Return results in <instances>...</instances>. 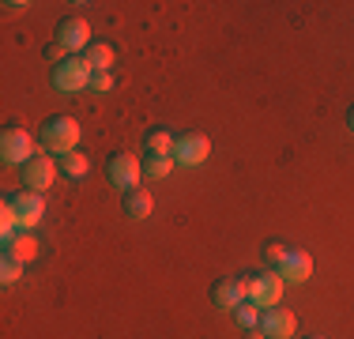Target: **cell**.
I'll return each mask as SVG.
<instances>
[{"instance_id":"cell-8","label":"cell","mask_w":354,"mask_h":339,"mask_svg":"<svg viewBox=\"0 0 354 339\" xmlns=\"http://www.w3.org/2000/svg\"><path fill=\"white\" fill-rule=\"evenodd\" d=\"M12 208H15V215H19V230H35L41 223V215H46V200H41V192H35V189L15 192Z\"/></svg>"},{"instance_id":"cell-5","label":"cell","mask_w":354,"mask_h":339,"mask_svg":"<svg viewBox=\"0 0 354 339\" xmlns=\"http://www.w3.org/2000/svg\"><path fill=\"white\" fill-rule=\"evenodd\" d=\"M106 177L113 181V189H124V192L140 189V177H143L140 158L129 155V151H117V155H109V158H106Z\"/></svg>"},{"instance_id":"cell-16","label":"cell","mask_w":354,"mask_h":339,"mask_svg":"<svg viewBox=\"0 0 354 339\" xmlns=\"http://www.w3.org/2000/svg\"><path fill=\"white\" fill-rule=\"evenodd\" d=\"M140 170H143V177H147V181H162V177L174 170V158L170 155H143L140 158Z\"/></svg>"},{"instance_id":"cell-13","label":"cell","mask_w":354,"mask_h":339,"mask_svg":"<svg viewBox=\"0 0 354 339\" xmlns=\"http://www.w3.org/2000/svg\"><path fill=\"white\" fill-rule=\"evenodd\" d=\"M38 253H41V245H38V237L30 234V230H19V234L12 237V241L4 245V257H15L19 264H30Z\"/></svg>"},{"instance_id":"cell-12","label":"cell","mask_w":354,"mask_h":339,"mask_svg":"<svg viewBox=\"0 0 354 339\" xmlns=\"http://www.w3.org/2000/svg\"><path fill=\"white\" fill-rule=\"evenodd\" d=\"M275 271L283 275V283H306V279L313 275V257H309L306 249H290V257H286Z\"/></svg>"},{"instance_id":"cell-18","label":"cell","mask_w":354,"mask_h":339,"mask_svg":"<svg viewBox=\"0 0 354 339\" xmlns=\"http://www.w3.org/2000/svg\"><path fill=\"white\" fill-rule=\"evenodd\" d=\"M87 155H80V151H72V155H61V174L64 177H72V181H80V177H87Z\"/></svg>"},{"instance_id":"cell-10","label":"cell","mask_w":354,"mask_h":339,"mask_svg":"<svg viewBox=\"0 0 354 339\" xmlns=\"http://www.w3.org/2000/svg\"><path fill=\"white\" fill-rule=\"evenodd\" d=\"M53 177H57V166H53V158H49V155H35L27 166H23V185L35 189V192L53 189Z\"/></svg>"},{"instance_id":"cell-1","label":"cell","mask_w":354,"mask_h":339,"mask_svg":"<svg viewBox=\"0 0 354 339\" xmlns=\"http://www.w3.org/2000/svg\"><path fill=\"white\" fill-rule=\"evenodd\" d=\"M38 143L49 151V155H72L75 143H80V121L75 117H49L38 129Z\"/></svg>"},{"instance_id":"cell-15","label":"cell","mask_w":354,"mask_h":339,"mask_svg":"<svg viewBox=\"0 0 354 339\" xmlns=\"http://www.w3.org/2000/svg\"><path fill=\"white\" fill-rule=\"evenodd\" d=\"M83 61L95 68V72H113V49L102 46V42H91V46L83 49Z\"/></svg>"},{"instance_id":"cell-20","label":"cell","mask_w":354,"mask_h":339,"mask_svg":"<svg viewBox=\"0 0 354 339\" xmlns=\"http://www.w3.org/2000/svg\"><path fill=\"white\" fill-rule=\"evenodd\" d=\"M19 275H23V264H19L15 257H4V260H0V283L12 286V283H19Z\"/></svg>"},{"instance_id":"cell-25","label":"cell","mask_w":354,"mask_h":339,"mask_svg":"<svg viewBox=\"0 0 354 339\" xmlns=\"http://www.w3.org/2000/svg\"><path fill=\"white\" fill-rule=\"evenodd\" d=\"M347 125H351V132H354V106H351V113H347Z\"/></svg>"},{"instance_id":"cell-19","label":"cell","mask_w":354,"mask_h":339,"mask_svg":"<svg viewBox=\"0 0 354 339\" xmlns=\"http://www.w3.org/2000/svg\"><path fill=\"white\" fill-rule=\"evenodd\" d=\"M234 313H238V324L252 332V328H260V313H264V309H260V305H252V302H241Z\"/></svg>"},{"instance_id":"cell-23","label":"cell","mask_w":354,"mask_h":339,"mask_svg":"<svg viewBox=\"0 0 354 339\" xmlns=\"http://www.w3.org/2000/svg\"><path fill=\"white\" fill-rule=\"evenodd\" d=\"M109 87H113V72H95L87 91H98V95H102V91H109Z\"/></svg>"},{"instance_id":"cell-9","label":"cell","mask_w":354,"mask_h":339,"mask_svg":"<svg viewBox=\"0 0 354 339\" xmlns=\"http://www.w3.org/2000/svg\"><path fill=\"white\" fill-rule=\"evenodd\" d=\"M294 328H298V317H294L290 309H264L260 313V332H264L268 339H290Z\"/></svg>"},{"instance_id":"cell-2","label":"cell","mask_w":354,"mask_h":339,"mask_svg":"<svg viewBox=\"0 0 354 339\" xmlns=\"http://www.w3.org/2000/svg\"><path fill=\"white\" fill-rule=\"evenodd\" d=\"M283 275L275 268H268V271H260V275H249L245 279V298L252 305H260V309H272V305H279L283 298Z\"/></svg>"},{"instance_id":"cell-14","label":"cell","mask_w":354,"mask_h":339,"mask_svg":"<svg viewBox=\"0 0 354 339\" xmlns=\"http://www.w3.org/2000/svg\"><path fill=\"white\" fill-rule=\"evenodd\" d=\"M121 211H124V219H151V211H155V196H151L147 189H132V192H124V200H121Z\"/></svg>"},{"instance_id":"cell-11","label":"cell","mask_w":354,"mask_h":339,"mask_svg":"<svg viewBox=\"0 0 354 339\" xmlns=\"http://www.w3.org/2000/svg\"><path fill=\"white\" fill-rule=\"evenodd\" d=\"M241 302H249L245 298V279H218V283L212 286V305L215 309L234 313Z\"/></svg>"},{"instance_id":"cell-7","label":"cell","mask_w":354,"mask_h":339,"mask_svg":"<svg viewBox=\"0 0 354 339\" xmlns=\"http://www.w3.org/2000/svg\"><path fill=\"white\" fill-rule=\"evenodd\" d=\"M57 42H61V46L68 49L72 57H83V49L91 46V27H87V19H80V15L61 19V27H57Z\"/></svg>"},{"instance_id":"cell-4","label":"cell","mask_w":354,"mask_h":339,"mask_svg":"<svg viewBox=\"0 0 354 339\" xmlns=\"http://www.w3.org/2000/svg\"><path fill=\"white\" fill-rule=\"evenodd\" d=\"M0 155H4V163H12V166H27L30 158L38 155L35 136L23 129V125H8L4 136H0Z\"/></svg>"},{"instance_id":"cell-24","label":"cell","mask_w":354,"mask_h":339,"mask_svg":"<svg viewBox=\"0 0 354 339\" xmlns=\"http://www.w3.org/2000/svg\"><path fill=\"white\" fill-rule=\"evenodd\" d=\"M4 8H8V12H27V8H30V4H19V0H8V4H4Z\"/></svg>"},{"instance_id":"cell-22","label":"cell","mask_w":354,"mask_h":339,"mask_svg":"<svg viewBox=\"0 0 354 339\" xmlns=\"http://www.w3.org/2000/svg\"><path fill=\"white\" fill-rule=\"evenodd\" d=\"M290 249H294V245H286V241H272V245H268V249H264V253H268V260H272V264H275V268H279V264H283V260H286V257H290Z\"/></svg>"},{"instance_id":"cell-3","label":"cell","mask_w":354,"mask_h":339,"mask_svg":"<svg viewBox=\"0 0 354 339\" xmlns=\"http://www.w3.org/2000/svg\"><path fill=\"white\" fill-rule=\"evenodd\" d=\"M91 75H95V68H91L83 57H68V61H61L49 72V80H53L57 91H64V95H75V91L91 87Z\"/></svg>"},{"instance_id":"cell-6","label":"cell","mask_w":354,"mask_h":339,"mask_svg":"<svg viewBox=\"0 0 354 339\" xmlns=\"http://www.w3.org/2000/svg\"><path fill=\"white\" fill-rule=\"evenodd\" d=\"M212 155V140L204 132H181L174 140V163L177 166H200Z\"/></svg>"},{"instance_id":"cell-17","label":"cell","mask_w":354,"mask_h":339,"mask_svg":"<svg viewBox=\"0 0 354 339\" xmlns=\"http://www.w3.org/2000/svg\"><path fill=\"white\" fill-rule=\"evenodd\" d=\"M174 140H177L174 132H166V129H155V132H147V140H143V147H147V155H170V158H174Z\"/></svg>"},{"instance_id":"cell-26","label":"cell","mask_w":354,"mask_h":339,"mask_svg":"<svg viewBox=\"0 0 354 339\" xmlns=\"http://www.w3.org/2000/svg\"><path fill=\"white\" fill-rule=\"evenodd\" d=\"M309 339H324V336H309Z\"/></svg>"},{"instance_id":"cell-21","label":"cell","mask_w":354,"mask_h":339,"mask_svg":"<svg viewBox=\"0 0 354 339\" xmlns=\"http://www.w3.org/2000/svg\"><path fill=\"white\" fill-rule=\"evenodd\" d=\"M41 53H46V61H49V64H53V68H57V64H61V61H68V57H72V53H68V49H64V46H61V42H57V38H53V42H49V46H46V49H41Z\"/></svg>"}]
</instances>
